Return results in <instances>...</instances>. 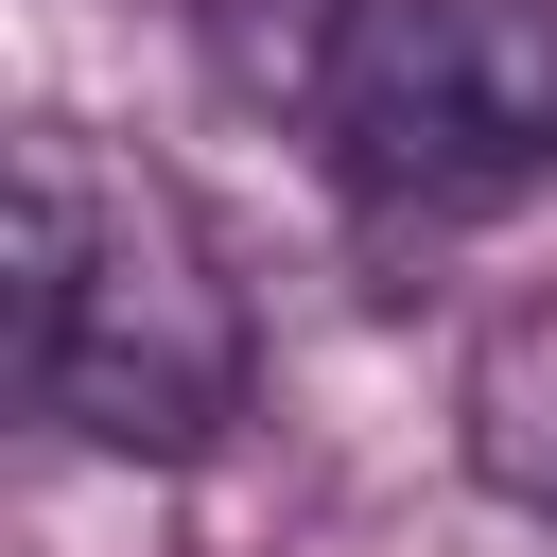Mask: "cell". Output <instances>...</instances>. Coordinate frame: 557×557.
Returning a JSON list of instances; mask_svg holds the SVG:
<instances>
[{
    "label": "cell",
    "mask_w": 557,
    "mask_h": 557,
    "mask_svg": "<svg viewBox=\"0 0 557 557\" xmlns=\"http://www.w3.org/2000/svg\"><path fill=\"white\" fill-rule=\"evenodd\" d=\"M17 383L87 453H209L261 383L244 278L191 226V191L70 122L17 139Z\"/></svg>",
    "instance_id": "6da1fadb"
},
{
    "label": "cell",
    "mask_w": 557,
    "mask_h": 557,
    "mask_svg": "<svg viewBox=\"0 0 557 557\" xmlns=\"http://www.w3.org/2000/svg\"><path fill=\"white\" fill-rule=\"evenodd\" d=\"M331 157L383 209H487L557 174V0H366Z\"/></svg>",
    "instance_id": "7a4b0ae2"
},
{
    "label": "cell",
    "mask_w": 557,
    "mask_h": 557,
    "mask_svg": "<svg viewBox=\"0 0 557 557\" xmlns=\"http://www.w3.org/2000/svg\"><path fill=\"white\" fill-rule=\"evenodd\" d=\"M470 453H487V487L557 505V296L487 331V366H470Z\"/></svg>",
    "instance_id": "3957f363"
},
{
    "label": "cell",
    "mask_w": 557,
    "mask_h": 557,
    "mask_svg": "<svg viewBox=\"0 0 557 557\" xmlns=\"http://www.w3.org/2000/svg\"><path fill=\"white\" fill-rule=\"evenodd\" d=\"M348 35H366V0H209V52H226V87H261V104H313V122H331V70H348Z\"/></svg>",
    "instance_id": "277c9868"
}]
</instances>
